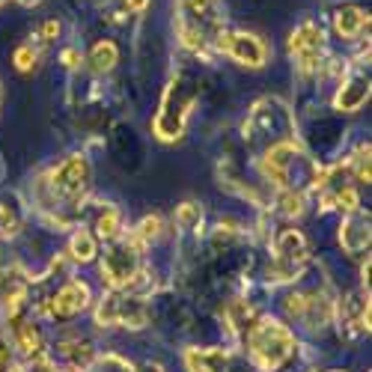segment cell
I'll list each match as a JSON object with an SVG mask.
<instances>
[{
	"instance_id": "obj_1",
	"label": "cell",
	"mask_w": 372,
	"mask_h": 372,
	"mask_svg": "<svg viewBox=\"0 0 372 372\" xmlns=\"http://www.w3.org/2000/svg\"><path fill=\"white\" fill-rule=\"evenodd\" d=\"M176 33L185 48L206 51L223 36L221 0H176Z\"/></svg>"
},
{
	"instance_id": "obj_2",
	"label": "cell",
	"mask_w": 372,
	"mask_h": 372,
	"mask_svg": "<svg viewBox=\"0 0 372 372\" xmlns=\"http://www.w3.org/2000/svg\"><path fill=\"white\" fill-rule=\"evenodd\" d=\"M247 348H251V357L259 366L271 372L289 360L292 348H295V336H292V331L283 322L265 315V319L253 322L251 331H247Z\"/></svg>"
},
{
	"instance_id": "obj_3",
	"label": "cell",
	"mask_w": 372,
	"mask_h": 372,
	"mask_svg": "<svg viewBox=\"0 0 372 372\" xmlns=\"http://www.w3.org/2000/svg\"><path fill=\"white\" fill-rule=\"evenodd\" d=\"M194 98H197V89L194 87H185L182 77L167 87L164 101H161V110L155 117V134L161 140H176L185 128V119H188V110L194 107Z\"/></svg>"
},
{
	"instance_id": "obj_4",
	"label": "cell",
	"mask_w": 372,
	"mask_h": 372,
	"mask_svg": "<svg viewBox=\"0 0 372 372\" xmlns=\"http://www.w3.org/2000/svg\"><path fill=\"white\" fill-rule=\"evenodd\" d=\"M310 262V244L298 230H283L274 239V262H271V277L274 280H295L304 265Z\"/></svg>"
},
{
	"instance_id": "obj_5",
	"label": "cell",
	"mask_w": 372,
	"mask_h": 372,
	"mask_svg": "<svg viewBox=\"0 0 372 372\" xmlns=\"http://www.w3.org/2000/svg\"><path fill=\"white\" fill-rule=\"evenodd\" d=\"M137 274H140V247L134 241H122L117 247H110L105 259H101V280L110 289L128 292Z\"/></svg>"
},
{
	"instance_id": "obj_6",
	"label": "cell",
	"mask_w": 372,
	"mask_h": 372,
	"mask_svg": "<svg viewBox=\"0 0 372 372\" xmlns=\"http://www.w3.org/2000/svg\"><path fill=\"white\" fill-rule=\"evenodd\" d=\"M96 319L98 325H117V328H143L146 304L137 295H128L122 289H110L98 304Z\"/></svg>"
},
{
	"instance_id": "obj_7",
	"label": "cell",
	"mask_w": 372,
	"mask_h": 372,
	"mask_svg": "<svg viewBox=\"0 0 372 372\" xmlns=\"http://www.w3.org/2000/svg\"><path fill=\"white\" fill-rule=\"evenodd\" d=\"M89 176H93V170H89V161L84 155H72L66 158V161L57 167V170L51 173V194L57 200H66V202H75L84 197V191L89 188Z\"/></svg>"
},
{
	"instance_id": "obj_8",
	"label": "cell",
	"mask_w": 372,
	"mask_h": 372,
	"mask_svg": "<svg viewBox=\"0 0 372 372\" xmlns=\"http://www.w3.org/2000/svg\"><path fill=\"white\" fill-rule=\"evenodd\" d=\"M289 54L298 60L301 72H315L322 66L325 54V33L313 21H304L289 33Z\"/></svg>"
},
{
	"instance_id": "obj_9",
	"label": "cell",
	"mask_w": 372,
	"mask_h": 372,
	"mask_svg": "<svg viewBox=\"0 0 372 372\" xmlns=\"http://www.w3.org/2000/svg\"><path fill=\"white\" fill-rule=\"evenodd\" d=\"M218 48L227 51L235 63L251 66V69H259V66H265V60H268V45L259 36H253V33H241V30L223 33L218 39Z\"/></svg>"
},
{
	"instance_id": "obj_10",
	"label": "cell",
	"mask_w": 372,
	"mask_h": 372,
	"mask_svg": "<svg viewBox=\"0 0 372 372\" xmlns=\"http://www.w3.org/2000/svg\"><path fill=\"white\" fill-rule=\"evenodd\" d=\"M87 304H89V286L84 280H69L57 295L48 298L45 313H48L51 319H72V315L87 310Z\"/></svg>"
},
{
	"instance_id": "obj_11",
	"label": "cell",
	"mask_w": 372,
	"mask_h": 372,
	"mask_svg": "<svg viewBox=\"0 0 372 372\" xmlns=\"http://www.w3.org/2000/svg\"><path fill=\"white\" fill-rule=\"evenodd\" d=\"M340 244L348 253H360L369 247V218L360 215V211H352L343 227H340Z\"/></svg>"
},
{
	"instance_id": "obj_12",
	"label": "cell",
	"mask_w": 372,
	"mask_h": 372,
	"mask_svg": "<svg viewBox=\"0 0 372 372\" xmlns=\"http://www.w3.org/2000/svg\"><path fill=\"white\" fill-rule=\"evenodd\" d=\"M366 98H369V77H352V81H345L340 87V93H336L334 105H336V110L355 114V110L364 107Z\"/></svg>"
},
{
	"instance_id": "obj_13",
	"label": "cell",
	"mask_w": 372,
	"mask_h": 372,
	"mask_svg": "<svg viewBox=\"0 0 372 372\" xmlns=\"http://www.w3.org/2000/svg\"><path fill=\"white\" fill-rule=\"evenodd\" d=\"M185 364L191 372H227V355L221 348H188Z\"/></svg>"
},
{
	"instance_id": "obj_14",
	"label": "cell",
	"mask_w": 372,
	"mask_h": 372,
	"mask_svg": "<svg viewBox=\"0 0 372 372\" xmlns=\"http://www.w3.org/2000/svg\"><path fill=\"white\" fill-rule=\"evenodd\" d=\"M366 24H369V15L364 13V9H357V6H345L334 18V27H336V33H340L343 39L360 36V30H364Z\"/></svg>"
},
{
	"instance_id": "obj_15",
	"label": "cell",
	"mask_w": 372,
	"mask_h": 372,
	"mask_svg": "<svg viewBox=\"0 0 372 372\" xmlns=\"http://www.w3.org/2000/svg\"><path fill=\"white\" fill-rule=\"evenodd\" d=\"M119 60V51H117V45L110 42V39H101L93 45V51H89V63H93V69L96 72H107V69H114Z\"/></svg>"
},
{
	"instance_id": "obj_16",
	"label": "cell",
	"mask_w": 372,
	"mask_h": 372,
	"mask_svg": "<svg viewBox=\"0 0 372 372\" xmlns=\"http://www.w3.org/2000/svg\"><path fill=\"white\" fill-rule=\"evenodd\" d=\"M0 289H3V307L9 315H15L21 310V304L27 298V283L21 280H13V277H3L0 280Z\"/></svg>"
},
{
	"instance_id": "obj_17",
	"label": "cell",
	"mask_w": 372,
	"mask_h": 372,
	"mask_svg": "<svg viewBox=\"0 0 372 372\" xmlns=\"http://www.w3.org/2000/svg\"><path fill=\"white\" fill-rule=\"evenodd\" d=\"M227 322H230V328H232L235 334H247V331H251V325H253V310H251V304L232 301L230 307H227Z\"/></svg>"
},
{
	"instance_id": "obj_18",
	"label": "cell",
	"mask_w": 372,
	"mask_h": 372,
	"mask_svg": "<svg viewBox=\"0 0 372 372\" xmlns=\"http://www.w3.org/2000/svg\"><path fill=\"white\" fill-rule=\"evenodd\" d=\"M69 251H72V259H75V262H93V259H96V239H93V235H89L87 230L75 232Z\"/></svg>"
},
{
	"instance_id": "obj_19",
	"label": "cell",
	"mask_w": 372,
	"mask_h": 372,
	"mask_svg": "<svg viewBox=\"0 0 372 372\" xmlns=\"http://www.w3.org/2000/svg\"><path fill=\"white\" fill-rule=\"evenodd\" d=\"M63 355L69 357V364L75 369H87L89 364H96V355H93V345L89 343H66Z\"/></svg>"
},
{
	"instance_id": "obj_20",
	"label": "cell",
	"mask_w": 372,
	"mask_h": 372,
	"mask_svg": "<svg viewBox=\"0 0 372 372\" xmlns=\"http://www.w3.org/2000/svg\"><path fill=\"white\" fill-rule=\"evenodd\" d=\"M18 343H21V348L30 355V357H39V355H45L42 352V334H39V328L36 325H21L18 328Z\"/></svg>"
},
{
	"instance_id": "obj_21",
	"label": "cell",
	"mask_w": 372,
	"mask_h": 372,
	"mask_svg": "<svg viewBox=\"0 0 372 372\" xmlns=\"http://www.w3.org/2000/svg\"><path fill=\"white\" fill-rule=\"evenodd\" d=\"M158 232H161V218H155V215H152V218H143V221H140V227L134 230L131 241L143 251V244H149L152 239H158Z\"/></svg>"
},
{
	"instance_id": "obj_22",
	"label": "cell",
	"mask_w": 372,
	"mask_h": 372,
	"mask_svg": "<svg viewBox=\"0 0 372 372\" xmlns=\"http://www.w3.org/2000/svg\"><path fill=\"white\" fill-rule=\"evenodd\" d=\"M96 230H98L101 239H117V232H119V211L117 209H105L98 215V221H96Z\"/></svg>"
},
{
	"instance_id": "obj_23",
	"label": "cell",
	"mask_w": 372,
	"mask_h": 372,
	"mask_svg": "<svg viewBox=\"0 0 372 372\" xmlns=\"http://www.w3.org/2000/svg\"><path fill=\"white\" fill-rule=\"evenodd\" d=\"M200 221H202V211H200L197 202H185V206H179V211H176V223H179L182 230H194V227H200Z\"/></svg>"
},
{
	"instance_id": "obj_24",
	"label": "cell",
	"mask_w": 372,
	"mask_h": 372,
	"mask_svg": "<svg viewBox=\"0 0 372 372\" xmlns=\"http://www.w3.org/2000/svg\"><path fill=\"white\" fill-rule=\"evenodd\" d=\"M352 167H355L357 182H369V143L357 146V152L352 158Z\"/></svg>"
},
{
	"instance_id": "obj_25",
	"label": "cell",
	"mask_w": 372,
	"mask_h": 372,
	"mask_svg": "<svg viewBox=\"0 0 372 372\" xmlns=\"http://www.w3.org/2000/svg\"><path fill=\"white\" fill-rule=\"evenodd\" d=\"M96 366H98V372H134V366L128 364L126 357H119V355H105V357H98Z\"/></svg>"
},
{
	"instance_id": "obj_26",
	"label": "cell",
	"mask_w": 372,
	"mask_h": 372,
	"mask_svg": "<svg viewBox=\"0 0 372 372\" xmlns=\"http://www.w3.org/2000/svg\"><path fill=\"white\" fill-rule=\"evenodd\" d=\"M18 227H21L18 211H15V209H9L6 202H0V232H3V235H15Z\"/></svg>"
},
{
	"instance_id": "obj_27",
	"label": "cell",
	"mask_w": 372,
	"mask_h": 372,
	"mask_svg": "<svg viewBox=\"0 0 372 372\" xmlns=\"http://www.w3.org/2000/svg\"><path fill=\"white\" fill-rule=\"evenodd\" d=\"M280 206H283L286 215H301L304 211V197H301V191H283V197H280Z\"/></svg>"
},
{
	"instance_id": "obj_28",
	"label": "cell",
	"mask_w": 372,
	"mask_h": 372,
	"mask_svg": "<svg viewBox=\"0 0 372 372\" xmlns=\"http://www.w3.org/2000/svg\"><path fill=\"white\" fill-rule=\"evenodd\" d=\"M334 200L340 202V206L348 211V215H352V211H357V194H355V188H340Z\"/></svg>"
},
{
	"instance_id": "obj_29",
	"label": "cell",
	"mask_w": 372,
	"mask_h": 372,
	"mask_svg": "<svg viewBox=\"0 0 372 372\" xmlns=\"http://www.w3.org/2000/svg\"><path fill=\"white\" fill-rule=\"evenodd\" d=\"M33 63H36V54H33L30 48H18L15 51V69L18 72H30Z\"/></svg>"
},
{
	"instance_id": "obj_30",
	"label": "cell",
	"mask_w": 372,
	"mask_h": 372,
	"mask_svg": "<svg viewBox=\"0 0 372 372\" xmlns=\"http://www.w3.org/2000/svg\"><path fill=\"white\" fill-rule=\"evenodd\" d=\"M286 310H289V315H304V295H289L286 298Z\"/></svg>"
},
{
	"instance_id": "obj_31",
	"label": "cell",
	"mask_w": 372,
	"mask_h": 372,
	"mask_svg": "<svg viewBox=\"0 0 372 372\" xmlns=\"http://www.w3.org/2000/svg\"><path fill=\"white\" fill-rule=\"evenodd\" d=\"M9 366V343L3 340V334H0V372Z\"/></svg>"
},
{
	"instance_id": "obj_32",
	"label": "cell",
	"mask_w": 372,
	"mask_h": 372,
	"mask_svg": "<svg viewBox=\"0 0 372 372\" xmlns=\"http://www.w3.org/2000/svg\"><path fill=\"white\" fill-rule=\"evenodd\" d=\"M42 33H45V39H54V36H57V33H60V24H57V21H45Z\"/></svg>"
},
{
	"instance_id": "obj_33",
	"label": "cell",
	"mask_w": 372,
	"mask_h": 372,
	"mask_svg": "<svg viewBox=\"0 0 372 372\" xmlns=\"http://www.w3.org/2000/svg\"><path fill=\"white\" fill-rule=\"evenodd\" d=\"M126 6L131 9V13H143V9L149 6V0H126Z\"/></svg>"
},
{
	"instance_id": "obj_34",
	"label": "cell",
	"mask_w": 372,
	"mask_h": 372,
	"mask_svg": "<svg viewBox=\"0 0 372 372\" xmlns=\"http://www.w3.org/2000/svg\"><path fill=\"white\" fill-rule=\"evenodd\" d=\"M63 63L69 66V69H72V66H77V51H66L63 54Z\"/></svg>"
},
{
	"instance_id": "obj_35",
	"label": "cell",
	"mask_w": 372,
	"mask_h": 372,
	"mask_svg": "<svg viewBox=\"0 0 372 372\" xmlns=\"http://www.w3.org/2000/svg\"><path fill=\"white\" fill-rule=\"evenodd\" d=\"M140 372H164V369H161V366H158V364H146V366H143Z\"/></svg>"
},
{
	"instance_id": "obj_36",
	"label": "cell",
	"mask_w": 372,
	"mask_h": 372,
	"mask_svg": "<svg viewBox=\"0 0 372 372\" xmlns=\"http://www.w3.org/2000/svg\"><path fill=\"white\" fill-rule=\"evenodd\" d=\"M18 3H24V6H39L42 0H18Z\"/></svg>"
},
{
	"instance_id": "obj_37",
	"label": "cell",
	"mask_w": 372,
	"mask_h": 372,
	"mask_svg": "<svg viewBox=\"0 0 372 372\" xmlns=\"http://www.w3.org/2000/svg\"><path fill=\"white\" fill-rule=\"evenodd\" d=\"M3 372H24V369H21V366H6Z\"/></svg>"
},
{
	"instance_id": "obj_38",
	"label": "cell",
	"mask_w": 372,
	"mask_h": 372,
	"mask_svg": "<svg viewBox=\"0 0 372 372\" xmlns=\"http://www.w3.org/2000/svg\"><path fill=\"white\" fill-rule=\"evenodd\" d=\"M0 3H3V0H0Z\"/></svg>"
}]
</instances>
